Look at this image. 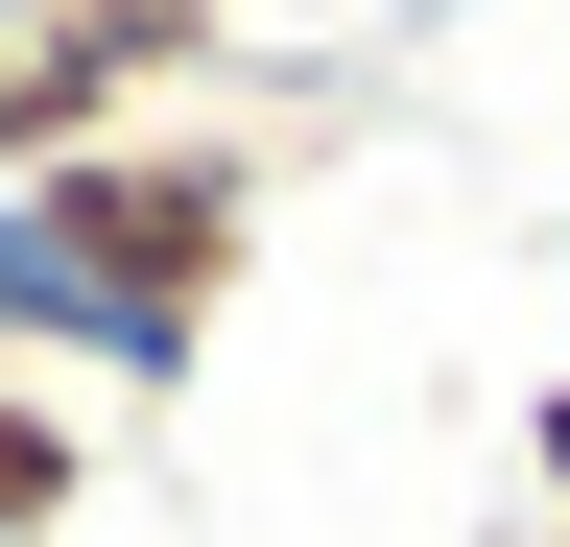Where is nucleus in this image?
Here are the masks:
<instances>
[{
	"instance_id": "nucleus-1",
	"label": "nucleus",
	"mask_w": 570,
	"mask_h": 547,
	"mask_svg": "<svg viewBox=\"0 0 570 547\" xmlns=\"http://www.w3.org/2000/svg\"><path fill=\"white\" fill-rule=\"evenodd\" d=\"M285 215V119L262 96H190V119H119V144H71L48 191H0V238H24V286L71 358H190L214 310H238V262Z\"/></svg>"
},
{
	"instance_id": "nucleus-2",
	"label": "nucleus",
	"mask_w": 570,
	"mask_h": 547,
	"mask_svg": "<svg viewBox=\"0 0 570 547\" xmlns=\"http://www.w3.org/2000/svg\"><path fill=\"white\" fill-rule=\"evenodd\" d=\"M24 25L71 48L96 144H119V119H190V96H238V72H262V0H24Z\"/></svg>"
},
{
	"instance_id": "nucleus-3",
	"label": "nucleus",
	"mask_w": 570,
	"mask_h": 547,
	"mask_svg": "<svg viewBox=\"0 0 570 547\" xmlns=\"http://www.w3.org/2000/svg\"><path fill=\"white\" fill-rule=\"evenodd\" d=\"M71 524H96V404L0 381V547H71Z\"/></svg>"
},
{
	"instance_id": "nucleus-4",
	"label": "nucleus",
	"mask_w": 570,
	"mask_h": 547,
	"mask_svg": "<svg viewBox=\"0 0 570 547\" xmlns=\"http://www.w3.org/2000/svg\"><path fill=\"white\" fill-rule=\"evenodd\" d=\"M71 144H96V96H71V48L24 25V0H0V191H48Z\"/></svg>"
},
{
	"instance_id": "nucleus-5",
	"label": "nucleus",
	"mask_w": 570,
	"mask_h": 547,
	"mask_svg": "<svg viewBox=\"0 0 570 547\" xmlns=\"http://www.w3.org/2000/svg\"><path fill=\"white\" fill-rule=\"evenodd\" d=\"M523 452H547V524H570V381H547V429H523Z\"/></svg>"
},
{
	"instance_id": "nucleus-6",
	"label": "nucleus",
	"mask_w": 570,
	"mask_h": 547,
	"mask_svg": "<svg viewBox=\"0 0 570 547\" xmlns=\"http://www.w3.org/2000/svg\"><path fill=\"white\" fill-rule=\"evenodd\" d=\"M547 547H570V524H547Z\"/></svg>"
}]
</instances>
